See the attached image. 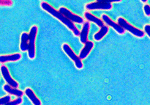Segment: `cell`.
<instances>
[{
	"instance_id": "cell-1",
	"label": "cell",
	"mask_w": 150,
	"mask_h": 105,
	"mask_svg": "<svg viewBox=\"0 0 150 105\" xmlns=\"http://www.w3.org/2000/svg\"><path fill=\"white\" fill-rule=\"evenodd\" d=\"M40 6L41 7H42V10L46 11L47 13H49L50 15L54 16V17L56 18L57 19H58V20L59 21H61L63 24L65 25L67 27H68L69 29L73 32V35H74L75 36H79V35H80V31H79V29H78V28L76 27V25L73 24V22H72L71 21L67 19L62 13H60L59 10H57L56 9H54L51 4L45 2V1H42L40 4Z\"/></svg>"
},
{
	"instance_id": "cell-2",
	"label": "cell",
	"mask_w": 150,
	"mask_h": 105,
	"mask_svg": "<svg viewBox=\"0 0 150 105\" xmlns=\"http://www.w3.org/2000/svg\"><path fill=\"white\" fill-rule=\"evenodd\" d=\"M117 23L123 28L125 31L130 32L132 35L134 36L137 37V38H143L145 35L144 32L142 29H139L138 28L135 27L134 26L130 24V23L127 21L124 18L122 17H119L117 18Z\"/></svg>"
},
{
	"instance_id": "cell-3",
	"label": "cell",
	"mask_w": 150,
	"mask_h": 105,
	"mask_svg": "<svg viewBox=\"0 0 150 105\" xmlns=\"http://www.w3.org/2000/svg\"><path fill=\"white\" fill-rule=\"evenodd\" d=\"M38 26L34 25L31 27L29 33V48H28V57L31 60L35 58V41L38 34Z\"/></svg>"
},
{
	"instance_id": "cell-4",
	"label": "cell",
	"mask_w": 150,
	"mask_h": 105,
	"mask_svg": "<svg viewBox=\"0 0 150 105\" xmlns=\"http://www.w3.org/2000/svg\"><path fill=\"white\" fill-rule=\"evenodd\" d=\"M62 50L64 51V52L72 60L74 63L75 66H76V69H82L83 67V63H82V60L80 59L79 56H78L76 53L74 52L72 48L70 47V46L67 44H63L62 46Z\"/></svg>"
},
{
	"instance_id": "cell-5",
	"label": "cell",
	"mask_w": 150,
	"mask_h": 105,
	"mask_svg": "<svg viewBox=\"0 0 150 105\" xmlns=\"http://www.w3.org/2000/svg\"><path fill=\"white\" fill-rule=\"evenodd\" d=\"M59 11L61 13H62L67 19H69L70 21H71L73 23H77L79 24H83V22L85 21L83 20V19L82 17H81L80 16H78V15L74 14L73 13H72L70 10H68L67 8L64 7H62L59 9Z\"/></svg>"
},
{
	"instance_id": "cell-6",
	"label": "cell",
	"mask_w": 150,
	"mask_h": 105,
	"mask_svg": "<svg viewBox=\"0 0 150 105\" xmlns=\"http://www.w3.org/2000/svg\"><path fill=\"white\" fill-rule=\"evenodd\" d=\"M113 7L111 3L102 2V1H95V2L88 3L85 6L86 10H110Z\"/></svg>"
},
{
	"instance_id": "cell-7",
	"label": "cell",
	"mask_w": 150,
	"mask_h": 105,
	"mask_svg": "<svg viewBox=\"0 0 150 105\" xmlns=\"http://www.w3.org/2000/svg\"><path fill=\"white\" fill-rule=\"evenodd\" d=\"M0 71H1V75H2L3 78H4V79L5 80V82H7V84L10 85V86L13 87V88H18L19 83L18 82H16V81L12 77L7 66H5L4 65H1V67H0Z\"/></svg>"
},
{
	"instance_id": "cell-8",
	"label": "cell",
	"mask_w": 150,
	"mask_h": 105,
	"mask_svg": "<svg viewBox=\"0 0 150 105\" xmlns=\"http://www.w3.org/2000/svg\"><path fill=\"white\" fill-rule=\"evenodd\" d=\"M101 19L103 21V22L105 23V25H107L108 26L112 27L113 29H114L117 33L120 34V35H123V34H125V30L118 23L114 22V21H113L109 16H107V15L103 14L102 16H101Z\"/></svg>"
},
{
	"instance_id": "cell-9",
	"label": "cell",
	"mask_w": 150,
	"mask_h": 105,
	"mask_svg": "<svg viewBox=\"0 0 150 105\" xmlns=\"http://www.w3.org/2000/svg\"><path fill=\"white\" fill-rule=\"evenodd\" d=\"M89 29H90V23L88 21L83 22V27L81 31H80V41L82 44H84L86 41H88V35H89Z\"/></svg>"
},
{
	"instance_id": "cell-10",
	"label": "cell",
	"mask_w": 150,
	"mask_h": 105,
	"mask_svg": "<svg viewBox=\"0 0 150 105\" xmlns=\"http://www.w3.org/2000/svg\"><path fill=\"white\" fill-rule=\"evenodd\" d=\"M94 47V43L91 41H86L84 44V46L83 48L81 50L80 53H79V57L81 60H83V59L86 58L87 56L89 55V53L91 52V51L92 50Z\"/></svg>"
},
{
	"instance_id": "cell-11",
	"label": "cell",
	"mask_w": 150,
	"mask_h": 105,
	"mask_svg": "<svg viewBox=\"0 0 150 105\" xmlns=\"http://www.w3.org/2000/svg\"><path fill=\"white\" fill-rule=\"evenodd\" d=\"M21 54L20 53H16L9 55H0V63H7V62H16L21 59Z\"/></svg>"
},
{
	"instance_id": "cell-12",
	"label": "cell",
	"mask_w": 150,
	"mask_h": 105,
	"mask_svg": "<svg viewBox=\"0 0 150 105\" xmlns=\"http://www.w3.org/2000/svg\"><path fill=\"white\" fill-rule=\"evenodd\" d=\"M84 18L86 19V21L89 22H93L95 24L98 25L99 27H102L103 26L105 25V23L103 22V21L101 19L96 17L95 16H94L93 14H92L89 12H85L84 13Z\"/></svg>"
},
{
	"instance_id": "cell-13",
	"label": "cell",
	"mask_w": 150,
	"mask_h": 105,
	"mask_svg": "<svg viewBox=\"0 0 150 105\" xmlns=\"http://www.w3.org/2000/svg\"><path fill=\"white\" fill-rule=\"evenodd\" d=\"M3 89H4V91H5L6 93H7V94H10V95H13L17 97H19V96L22 97V96L24 94V93H23L22 91H21V90L18 89V88H13V87L10 86V85H8V84H5V85H4V86H3Z\"/></svg>"
},
{
	"instance_id": "cell-14",
	"label": "cell",
	"mask_w": 150,
	"mask_h": 105,
	"mask_svg": "<svg viewBox=\"0 0 150 105\" xmlns=\"http://www.w3.org/2000/svg\"><path fill=\"white\" fill-rule=\"evenodd\" d=\"M24 94L29 99V100L31 101V102L35 105H40L41 103L40 100L38 99V97L35 95V94L34 93V91H32L31 88H26L25 90Z\"/></svg>"
},
{
	"instance_id": "cell-15",
	"label": "cell",
	"mask_w": 150,
	"mask_h": 105,
	"mask_svg": "<svg viewBox=\"0 0 150 105\" xmlns=\"http://www.w3.org/2000/svg\"><path fill=\"white\" fill-rule=\"evenodd\" d=\"M108 31H109V26L107 25H104L102 27H100V30L98 32L94 35L93 38L95 41H100L108 34Z\"/></svg>"
},
{
	"instance_id": "cell-16",
	"label": "cell",
	"mask_w": 150,
	"mask_h": 105,
	"mask_svg": "<svg viewBox=\"0 0 150 105\" xmlns=\"http://www.w3.org/2000/svg\"><path fill=\"white\" fill-rule=\"evenodd\" d=\"M28 48H29V33L23 32L21 35L20 49L21 51L24 52L27 51Z\"/></svg>"
},
{
	"instance_id": "cell-17",
	"label": "cell",
	"mask_w": 150,
	"mask_h": 105,
	"mask_svg": "<svg viewBox=\"0 0 150 105\" xmlns=\"http://www.w3.org/2000/svg\"><path fill=\"white\" fill-rule=\"evenodd\" d=\"M13 4V0H0V6L1 7H11Z\"/></svg>"
},
{
	"instance_id": "cell-18",
	"label": "cell",
	"mask_w": 150,
	"mask_h": 105,
	"mask_svg": "<svg viewBox=\"0 0 150 105\" xmlns=\"http://www.w3.org/2000/svg\"><path fill=\"white\" fill-rule=\"evenodd\" d=\"M10 101H11V96L10 95L6 96L2 98H0V105L7 104Z\"/></svg>"
},
{
	"instance_id": "cell-19",
	"label": "cell",
	"mask_w": 150,
	"mask_h": 105,
	"mask_svg": "<svg viewBox=\"0 0 150 105\" xmlns=\"http://www.w3.org/2000/svg\"><path fill=\"white\" fill-rule=\"evenodd\" d=\"M23 103V99L21 96L17 97V99H16L13 100V101H10V102L8 103V105H19V104H21Z\"/></svg>"
},
{
	"instance_id": "cell-20",
	"label": "cell",
	"mask_w": 150,
	"mask_h": 105,
	"mask_svg": "<svg viewBox=\"0 0 150 105\" xmlns=\"http://www.w3.org/2000/svg\"><path fill=\"white\" fill-rule=\"evenodd\" d=\"M144 11L146 16H150V5L149 4H145L144 6Z\"/></svg>"
},
{
	"instance_id": "cell-21",
	"label": "cell",
	"mask_w": 150,
	"mask_h": 105,
	"mask_svg": "<svg viewBox=\"0 0 150 105\" xmlns=\"http://www.w3.org/2000/svg\"><path fill=\"white\" fill-rule=\"evenodd\" d=\"M144 33L146 34V35H148V37L150 38V25H145L144 28Z\"/></svg>"
},
{
	"instance_id": "cell-22",
	"label": "cell",
	"mask_w": 150,
	"mask_h": 105,
	"mask_svg": "<svg viewBox=\"0 0 150 105\" xmlns=\"http://www.w3.org/2000/svg\"><path fill=\"white\" fill-rule=\"evenodd\" d=\"M97 1H102V2H107V3H112V2H120L122 0H96Z\"/></svg>"
},
{
	"instance_id": "cell-23",
	"label": "cell",
	"mask_w": 150,
	"mask_h": 105,
	"mask_svg": "<svg viewBox=\"0 0 150 105\" xmlns=\"http://www.w3.org/2000/svg\"><path fill=\"white\" fill-rule=\"evenodd\" d=\"M141 1H142V2H144V3H145V2H146V1H148V0H141Z\"/></svg>"
}]
</instances>
